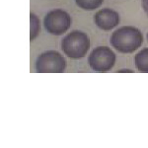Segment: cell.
<instances>
[{
    "instance_id": "6da1fadb",
    "label": "cell",
    "mask_w": 148,
    "mask_h": 148,
    "mask_svg": "<svg viewBox=\"0 0 148 148\" xmlns=\"http://www.w3.org/2000/svg\"><path fill=\"white\" fill-rule=\"evenodd\" d=\"M110 42L118 51L130 53L141 47L143 36L137 28L132 26H123L112 34Z\"/></svg>"
},
{
    "instance_id": "7a4b0ae2",
    "label": "cell",
    "mask_w": 148,
    "mask_h": 148,
    "mask_svg": "<svg viewBox=\"0 0 148 148\" xmlns=\"http://www.w3.org/2000/svg\"><path fill=\"white\" fill-rule=\"evenodd\" d=\"M61 49L70 58H82L90 49V39L84 32L72 31L62 40Z\"/></svg>"
},
{
    "instance_id": "3957f363",
    "label": "cell",
    "mask_w": 148,
    "mask_h": 148,
    "mask_svg": "<svg viewBox=\"0 0 148 148\" xmlns=\"http://www.w3.org/2000/svg\"><path fill=\"white\" fill-rule=\"evenodd\" d=\"M116 60V53L108 47H98L88 57V62L96 72H107L114 67Z\"/></svg>"
},
{
    "instance_id": "277c9868",
    "label": "cell",
    "mask_w": 148,
    "mask_h": 148,
    "mask_svg": "<svg viewBox=\"0 0 148 148\" xmlns=\"http://www.w3.org/2000/svg\"><path fill=\"white\" fill-rule=\"evenodd\" d=\"M71 25L70 15L61 9L49 11L44 19V26L49 34L60 36L67 32Z\"/></svg>"
},
{
    "instance_id": "5b68a950",
    "label": "cell",
    "mask_w": 148,
    "mask_h": 148,
    "mask_svg": "<svg viewBox=\"0 0 148 148\" xmlns=\"http://www.w3.org/2000/svg\"><path fill=\"white\" fill-rule=\"evenodd\" d=\"M66 60L59 52L56 51H47L42 52L38 57L36 69L40 73L56 72L60 73L65 70Z\"/></svg>"
},
{
    "instance_id": "8992f818",
    "label": "cell",
    "mask_w": 148,
    "mask_h": 148,
    "mask_svg": "<svg viewBox=\"0 0 148 148\" xmlns=\"http://www.w3.org/2000/svg\"><path fill=\"white\" fill-rule=\"evenodd\" d=\"M95 24L104 31H110L116 28L120 23V15L116 11L110 8H104L95 14Z\"/></svg>"
},
{
    "instance_id": "52a82bcc",
    "label": "cell",
    "mask_w": 148,
    "mask_h": 148,
    "mask_svg": "<svg viewBox=\"0 0 148 148\" xmlns=\"http://www.w3.org/2000/svg\"><path fill=\"white\" fill-rule=\"evenodd\" d=\"M135 66L140 72L148 73V47L141 49L134 57Z\"/></svg>"
},
{
    "instance_id": "ba28073f",
    "label": "cell",
    "mask_w": 148,
    "mask_h": 148,
    "mask_svg": "<svg viewBox=\"0 0 148 148\" xmlns=\"http://www.w3.org/2000/svg\"><path fill=\"white\" fill-rule=\"evenodd\" d=\"M30 40H34L38 37L40 31V20L34 13L30 14Z\"/></svg>"
},
{
    "instance_id": "9c48e42d",
    "label": "cell",
    "mask_w": 148,
    "mask_h": 148,
    "mask_svg": "<svg viewBox=\"0 0 148 148\" xmlns=\"http://www.w3.org/2000/svg\"><path fill=\"white\" fill-rule=\"evenodd\" d=\"M104 0H75V3L78 7L87 11H91L99 8L102 5Z\"/></svg>"
},
{
    "instance_id": "30bf717a",
    "label": "cell",
    "mask_w": 148,
    "mask_h": 148,
    "mask_svg": "<svg viewBox=\"0 0 148 148\" xmlns=\"http://www.w3.org/2000/svg\"><path fill=\"white\" fill-rule=\"evenodd\" d=\"M141 5L143 10H144L146 15L148 16V0H141Z\"/></svg>"
},
{
    "instance_id": "8fae6325",
    "label": "cell",
    "mask_w": 148,
    "mask_h": 148,
    "mask_svg": "<svg viewBox=\"0 0 148 148\" xmlns=\"http://www.w3.org/2000/svg\"><path fill=\"white\" fill-rule=\"evenodd\" d=\"M119 72H133V70H130V69H121V70H119Z\"/></svg>"
},
{
    "instance_id": "7c38bea8",
    "label": "cell",
    "mask_w": 148,
    "mask_h": 148,
    "mask_svg": "<svg viewBox=\"0 0 148 148\" xmlns=\"http://www.w3.org/2000/svg\"><path fill=\"white\" fill-rule=\"evenodd\" d=\"M147 40H148V33H147Z\"/></svg>"
}]
</instances>
